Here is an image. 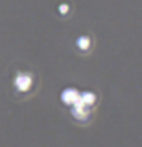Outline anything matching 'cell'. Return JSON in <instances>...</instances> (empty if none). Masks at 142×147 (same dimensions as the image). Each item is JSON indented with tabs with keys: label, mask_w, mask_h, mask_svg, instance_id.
Listing matches in <instances>:
<instances>
[{
	"label": "cell",
	"mask_w": 142,
	"mask_h": 147,
	"mask_svg": "<svg viewBox=\"0 0 142 147\" xmlns=\"http://www.w3.org/2000/svg\"><path fill=\"white\" fill-rule=\"evenodd\" d=\"M67 9H69V8H67V5H61V6H60V11H61L63 14H64V12H67Z\"/></svg>",
	"instance_id": "5b68a950"
},
{
	"label": "cell",
	"mask_w": 142,
	"mask_h": 147,
	"mask_svg": "<svg viewBox=\"0 0 142 147\" xmlns=\"http://www.w3.org/2000/svg\"><path fill=\"white\" fill-rule=\"evenodd\" d=\"M15 86L20 90H27L31 87V77H27V75H18L15 78Z\"/></svg>",
	"instance_id": "7a4b0ae2"
},
{
	"label": "cell",
	"mask_w": 142,
	"mask_h": 147,
	"mask_svg": "<svg viewBox=\"0 0 142 147\" xmlns=\"http://www.w3.org/2000/svg\"><path fill=\"white\" fill-rule=\"evenodd\" d=\"M80 98H81V101H82L86 106L95 103V95H93V94H89V92H84V94H82Z\"/></svg>",
	"instance_id": "3957f363"
},
{
	"label": "cell",
	"mask_w": 142,
	"mask_h": 147,
	"mask_svg": "<svg viewBox=\"0 0 142 147\" xmlns=\"http://www.w3.org/2000/svg\"><path fill=\"white\" fill-rule=\"evenodd\" d=\"M76 45L80 46L81 49H87V48H89V46H90V40L87 38V37H81V38L76 41Z\"/></svg>",
	"instance_id": "277c9868"
},
{
	"label": "cell",
	"mask_w": 142,
	"mask_h": 147,
	"mask_svg": "<svg viewBox=\"0 0 142 147\" xmlns=\"http://www.w3.org/2000/svg\"><path fill=\"white\" fill-rule=\"evenodd\" d=\"M78 92L75 90V89H66L61 94V98H63V101L66 104H72V103H75L76 101V98H78Z\"/></svg>",
	"instance_id": "6da1fadb"
}]
</instances>
